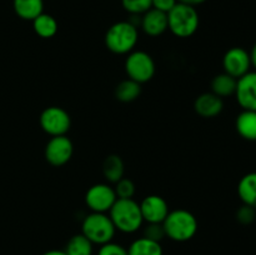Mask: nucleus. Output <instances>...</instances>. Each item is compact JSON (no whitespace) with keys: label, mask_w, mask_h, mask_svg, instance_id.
I'll return each mask as SVG.
<instances>
[{"label":"nucleus","mask_w":256,"mask_h":255,"mask_svg":"<svg viewBox=\"0 0 256 255\" xmlns=\"http://www.w3.org/2000/svg\"><path fill=\"white\" fill-rule=\"evenodd\" d=\"M109 216L115 229L125 234L138 232L144 222L139 202L134 199H116L109 210Z\"/></svg>","instance_id":"1"},{"label":"nucleus","mask_w":256,"mask_h":255,"mask_svg":"<svg viewBox=\"0 0 256 255\" xmlns=\"http://www.w3.org/2000/svg\"><path fill=\"white\" fill-rule=\"evenodd\" d=\"M165 235L178 242H184L192 239L198 232V220L192 212L185 209L169 212L162 222Z\"/></svg>","instance_id":"2"},{"label":"nucleus","mask_w":256,"mask_h":255,"mask_svg":"<svg viewBox=\"0 0 256 255\" xmlns=\"http://www.w3.org/2000/svg\"><path fill=\"white\" fill-rule=\"evenodd\" d=\"M139 32L130 22H119L112 24L105 34V45L114 54H129L136 46Z\"/></svg>","instance_id":"3"},{"label":"nucleus","mask_w":256,"mask_h":255,"mask_svg":"<svg viewBox=\"0 0 256 255\" xmlns=\"http://www.w3.org/2000/svg\"><path fill=\"white\" fill-rule=\"evenodd\" d=\"M200 18L196 9L190 5L178 2L168 12V29L178 38H190L196 32Z\"/></svg>","instance_id":"4"},{"label":"nucleus","mask_w":256,"mask_h":255,"mask_svg":"<svg viewBox=\"0 0 256 255\" xmlns=\"http://www.w3.org/2000/svg\"><path fill=\"white\" fill-rule=\"evenodd\" d=\"M116 229L106 212H90L84 218L82 234L94 245H104L112 242Z\"/></svg>","instance_id":"5"},{"label":"nucleus","mask_w":256,"mask_h":255,"mask_svg":"<svg viewBox=\"0 0 256 255\" xmlns=\"http://www.w3.org/2000/svg\"><path fill=\"white\" fill-rule=\"evenodd\" d=\"M155 62L152 55L142 50H132L125 60V72L129 79L144 84L150 82L155 75Z\"/></svg>","instance_id":"6"},{"label":"nucleus","mask_w":256,"mask_h":255,"mask_svg":"<svg viewBox=\"0 0 256 255\" xmlns=\"http://www.w3.org/2000/svg\"><path fill=\"white\" fill-rule=\"evenodd\" d=\"M40 126L50 136L66 135L72 126V118L60 106L45 108L40 114Z\"/></svg>","instance_id":"7"},{"label":"nucleus","mask_w":256,"mask_h":255,"mask_svg":"<svg viewBox=\"0 0 256 255\" xmlns=\"http://www.w3.org/2000/svg\"><path fill=\"white\" fill-rule=\"evenodd\" d=\"M116 199L114 188L104 182L90 186L85 194V204L92 212H109Z\"/></svg>","instance_id":"8"},{"label":"nucleus","mask_w":256,"mask_h":255,"mask_svg":"<svg viewBox=\"0 0 256 255\" xmlns=\"http://www.w3.org/2000/svg\"><path fill=\"white\" fill-rule=\"evenodd\" d=\"M74 145L66 135L52 136L45 146L44 155L46 162L52 166H62L72 156Z\"/></svg>","instance_id":"9"},{"label":"nucleus","mask_w":256,"mask_h":255,"mask_svg":"<svg viewBox=\"0 0 256 255\" xmlns=\"http://www.w3.org/2000/svg\"><path fill=\"white\" fill-rule=\"evenodd\" d=\"M250 66H252L250 54L242 48H232L225 52L222 58L224 72L232 75L235 79H239L242 75L249 72Z\"/></svg>","instance_id":"10"},{"label":"nucleus","mask_w":256,"mask_h":255,"mask_svg":"<svg viewBox=\"0 0 256 255\" xmlns=\"http://www.w3.org/2000/svg\"><path fill=\"white\" fill-rule=\"evenodd\" d=\"M139 205L145 222H162L170 212L166 200L159 195H149Z\"/></svg>","instance_id":"11"},{"label":"nucleus","mask_w":256,"mask_h":255,"mask_svg":"<svg viewBox=\"0 0 256 255\" xmlns=\"http://www.w3.org/2000/svg\"><path fill=\"white\" fill-rule=\"evenodd\" d=\"M235 95L242 109L256 112V72H246L238 79Z\"/></svg>","instance_id":"12"},{"label":"nucleus","mask_w":256,"mask_h":255,"mask_svg":"<svg viewBox=\"0 0 256 255\" xmlns=\"http://www.w3.org/2000/svg\"><path fill=\"white\" fill-rule=\"evenodd\" d=\"M140 28L149 36H160L168 30V14L152 8L142 15Z\"/></svg>","instance_id":"13"},{"label":"nucleus","mask_w":256,"mask_h":255,"mask_svg":"<svg viewBox=\"0 0 256 255\" xmlns=\"http://www.w3.org/2000/svg\"><path fill=\"white\" fill-rule=\"evenodd\" d=\"M194 109L202 118H215L224 109L222 99L214 92H204L195 99Z\"/></svg>","instance_id":"14"},{"label":"nucleus","mask_w":256,"mask_h":255,"mask_svg":"<svg viewBox=\"0 0 256 255\" xmlns=\"http://www.w3.org/2000/svg\"><path fill=\"white\" fill-rule=\"evenodd\" d=\"M12 8L20 19L32 22L44 12V0H12Z\"/></svg>","instance_id":"15"},{"label":"nucleus","mask_w":256,"mask_h":255,"mask_svg":"<svg viewBox=\"0 0 256 255\" xmlns=\"http://www.w3.org/2000/svg\"><path fill=\"white\" fill-rule=\"evenodd\" d=\"M238 132L244 139L255 142L256 140V112L254 110H244L236 118L235 122Z\"/></svg>","instance_id":"16"},{"label":"nucleus","mask_w":256,"mask_h":255,"mask_svg":"<svg viewBox=\"0 0 256 255\" xmlns=\"http://www.w3.org/2000/svg\"><path fill=\"white\" fill-rule=\"evenodd\" d=\"M238 194L245 205L256 209V172L244 175L238 185Z\"/></svg>","instance_id":"17"},{"label":"nucleus","mask_w":256,"mask_h":255,"mask_svg":"<svg viewBox=\"0 0 256 255\" xmlns=\"http://www.w3.org/2000/svg\"><path fill=\"white\" fill-rule=\"evenodd\" d=\"M32 29L42 39H50L58 32V22L50 14L42 12L32 20Z\"/></svg>","instance_id":"18"},{"label":"nucleus","mask_w":256,"mask_h":255,"mask_svg":"<svg viewBox=\"0 0 256 255\" xmlns=\"http://www.w3.org/2000/svg\"><path fill=\"white\" fill-rule=\"evenodd\" d=\"M102 174L110 182H118L124 178V162L119 155H109L102 162Z\"/></svg>","instance_id":"19"},{"label":"nucleus","mask_w":256,"mask_h":255,"mask_svg":"<svg viewBox=\"0 0 256 255\" xmlns=\"http://www.w3.org/2000/svg\"><path fill=\"white\" fill-rule=\"evenodd\" d=\"M128 255H162V248L160 242L142 236L130 244Z\"/></svg>","instance_id":"20"},{"label":"nucleus","mask_w":256,"mask_h":255,"mask_svg":"<svg viewBox=\"0 0 256 255\" xmlns=\"http://www.w3.org/2000/svg\"><path fill=\"white\" fill-rule=\"evenodd\" d=\"M238 79L232 78V75L222 72V74L216 75L212 82V92L215 95L222 98L230 96V95L235 94L236 90Z\"/></svg>","instance_id":"21"},{"label":"nucleus","mask_w":256,"mask_h":255,"mask_svg":"<svg viewBox=\"0 0 256 255\" xmlns=\"http://www.w3.org/2000/svg\"><path fill=\"white\" fill-rule=\"evenodd\" d=\"M142 94V84L129 79L119 82L115 89V98L122 102H132Z\"/></svg>","instance_id":"22"},{"label":"nucleus","mask_w":256,"mask_h":255,"mask_svg":"<svg viewBox=\"0 0 256 255\" xmlns=\"http://www.w3.org/2000/svg\"><path fill=\"white\" fill-rule=\"evenodd\" d=\"M64 252L68 255H92L94 244L82 234H76L70 238Z\"/></svg>","instance_id":"23"},{"label":"nucleus","mask_w":256,"mask_h":255,"mask_svg":"<svg viewBox=\"0 0 256 255\" xmlns=\"http://www.w3.org/2000/svg\"><path fill=\"white\" fill-rule=\"evenodd\" d=\"M122 5L132 15H142L152 8V0H122Z\"/></svg>","instance_id":"24"},{"label":"nucleus","mask_w":256,"mask_h":255,"mask_svg":"<svg viewBox=\"0 0 256 255\" xmlns=\"http://www.w3.org/2000/svg\"><path fill=\"white\" fill-rule=\"evenodd\" d=\"M115 194L118 199H132L135 195V185L128 178H122L119 182H115Z\"/></svg>","instance_id":"25"},{"label":"nucleus","mask_w":256,"mask_h":255,"mask_svg":"<svg viewBox=\"0 0 256 255\" xmlns=\"http://www.w3.org/2000/svg\"><path fill=\"white\" fill-rule=\"evenodd\" d=\"M142 236L158 242H162L166 236L165 235L164 226H162V222H146V226L144 228V235Z\"/></svg>","instance_id":"26"},{"label":"nucleus","mask_w":256,"mask_h":255,"mask_svg":"<svg viewBox=\"0 0 256 255\" xmlns=\"http://www.w3.org/2000/svg\"><path fill=\"white\" fill-rule=\"evenodd\" d=\"M98 255H128V249H125L122 245L110 242L100 245Z\"/></svg>","instance_id":"27"},{"label":"nucleus","mask_w":256,"mask_h":255,"mask_svg":"<svg viewBox=\"0 0 256 255\" xmlns=\"http://www.w3.org/2000/svg\"><path fill=\"white\" fill-rule=\"evenodd\" d=\"M236 219L238 222H242V224L244 225L252 224L255 220V209L252 206L244 204L239 210H238Z\"/></svg>","instance_id":"28"},{"label":"nucleus","mask_w":256,"mask_h":255,"mask_svg":"<svg viewBox=\"0 0 256 255\" xmlns=\"http://www.w3.org/2000/svg\"><path fill=\"white\" fill-rule=\"evenodd\" d=\"M178 4V0H152V5L154 9L160 10L162 12H169L175 5Z\"/></svg>","instance_id":"29"},{"label":"nucleus","mask_w":256,"mask_h":255,"mask_svg":"<svg viewBox=\"0 0 256 255\" xmlns=\"http://www.w3.org/2000/svg\"><path fill=\"white\" fill-rule=\"evenodd\" d=\"M206 0H178V2H182V4L185 5H190V6H198V5H202Z\"/></svg>","instance_id":"30"},{"label":"nucleus","mask_w":256,"mask_h":255,"mask_svg":"<svg viewBox=\"0 0 256 255\" xmlns=\"http://www.w3.org/2000/svg\"><path fill=\"white\" fill-rule=\"evenodd\" d=\"M42 255H68L64 250H49V252H44Z\"/></svg>","instance_id":"31"},{"label":"nucleus","mask_w":256,"mask_h":255,"mask_svg":"<svg viewBox=\"0 0 256 255\" xmlns=\"http://www.w3.org/2000/svg\"><path fill=\"white\" fill-rule=\"evenodd\" d=\"M250 59H252V64L256 68V44L252 48V52H250Z\"/></svg>","instance_id":"32"}]
</instances>
